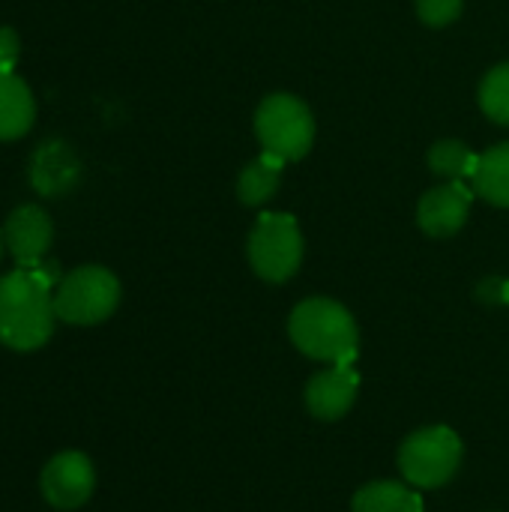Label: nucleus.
I'll return each instance as SVG.
<instances>
[{
  "label": "nucleus",
  "instance_id": "6",
  "mask_svg": "<svg viewBox=\"0 0 509 512\" xmlns=\"http://www.w3.org/2000/svg\"><path fill=\"white\" fill-rule=\"evenodd\" d=\"M252 270L267 282H288L303 261V237L288 213H264L249 234Z\"/></svg>",
  "mask_w": 509,
  "mask_h": 512
},
{
  "label": "nucleus",
  "instance_id": "14",
  "mask_svg": "<svg viewBox=\"0 0 509 512\" xmlns=\"http://www.w3.org/2000/svg\"><path fill=\"white\" fill-rule=\"evenodd\" d=\"M474 192L495 207H509V144L486 150L474 171Z\"/></svg>",
  "mask_w": 509,
  "mask_h": 512
},
{
  "label": "nucleus",
  "instance_id": "20",
  "mask_svg": "<svg viewBox=\"0 0 509 512\" xmlns=\"http://www.w3.org/2000/svg\"><path fill=\"white\" fill-rule=\"evenodd\" d=\"M3 249H6V246H3V231H0V255H3Z\"/></svg>",
  "mask_w": 509,
  "mask_h": 512
},
{
  "label": "nucleus",
  "instance_id": "4",
  "mask_svg": "<svg viewBox=\"0 0 509 512\" xmlns=\"http://www.w3.org/2000/svg\"><path fill=\"white\" fill-rule=\"evenodd\" d=\"M255 132L264 153L279 156L282 162L303 159L315 141V120L306 102L288 93H273L258 105Z\"/></svg>",
  "mask_w": 509,
  "mask_h": 512
},
{
  "label": "nucleus",
  "instance_id": "18",
  "mask_svg": "<svg viewBox=\"0 0 509 512\" xmlns=\"http://www.w3.org/2000/svg\"><path fill=\"white\" fill-rule=\"evenodd\" d=\"M417 12L429 27H447L459 18L462 0H417Z\"/></svg>",
  "mask_w": 509,
  "mask_h": 512
},
{
  "label": "nucleus",
  "instance_id": "15",
  "mask_svg": "<svg viewBox=\"0 0 509 512\" xmlns=\"http://www.w3.org/2000/svg\"><path fill=\"white\" fill-rule=\"evenodd\" d=\"M282 159L273 156V153H264L261 159H255L252 165L243 168L240 180H237V195L246 207H261L267 204L276 189H279V180H282Z\"/></svg>",
  "mask_w": 509,
  "mask_h": 512
},
{
  "label": "nucleus",
  "instance_id": "7",
  "mask_svg": "<svg viewBox=\"0 0 509 512\" xmlns=\"http://www.w3.org/2000/svg\"><path fill=\"white\" fill-rule=\"evenodd\" d=\"M96 474L84 453H60L42 471V495L57 510H75L93 495Z\"/></svg>",
  "mask_w": 509,
  "mask_h": 512
},
{
  "label": "nucleus",
  "instance_id": "21",
  "mask_svg": "<svg viewBox=\"0 0 509 512\" xmlns=\"http://www.w3.org/2000/svg\"><path fill=\"white\" fill-rule=\"evenodd\" d=\"M507 303H509V282H507Z\"/></svg>",
  "mask_w": 509,
  "mask_h": 512
},
{
  "label": "nucleus",
  "instance_id": "5",
  "mask_svg": "<svg viewBox=\"0 0 509 512\" xmlns=\"http://www.w3.org/2000/svg\"><path fill=\"white\" fill-rule=\"evenodd\" d=\"M462 465V441L447 426H429L405 438L399 450V471L417 489L447 486Z\"/></svg>",
  "mask_w": 509,
  "mask_h": 512
},
{
  "label": "nucleus",
  "instance_id": "9",
  "mask_svg": "<svg viewBox=\"0 0 509 512\" xmlns=\"http://www.w3.org/2000/svg\"><path fill=\"white\" fill-rule=\"evenodd\" d=\"M357 387L360 375L351 366H333L327 372H318L306 384V408L315 420H342L357 399Z\"/></svg>",
  "mask_w": 509,
  "mask_h": 512
},
{
  "label": "nucleus",
  "instance_id": "10",
  "mask_svg": "<svg viewBox=\"0 0 509 512\" xmlns=\"http://www.w3.org/2000/svg\"><path fill=\"white\" fill-rule=\"evenodd\" d=\"M471 210V192L462 186V180H450L447 186L429 189L420 198L417 222L429 237H453L465 225Z\"/></svg>",
  "mask_w": 509,
  "mask_h": 512
},
{
  "label": "nucleus",
  "instance_id": "8",
  "mask_svg": "<svg viewBox=\"0 0 509 512\" xmlns=\"http://www.w3.org/2000/svg\"><path fill=\"white\" fill-rule=\"evenodd\" d=\"M3 231V246L6 252L18 261V267H36L42 264L45 252L51 249L54 225L48 213L36 204H24L15 213H9Z\"/></svg>",
  "mask_w": 509,
  "mask_h": 512
},
{
  "label": "nucleus",
  "instance_id": "19",
  "mask_svg": "<svg viewBox=\"0 0 509 512\" xmlns=\"http://www.w3.org/2000/svg\"><path fill=\"white\" fill-rule=\"evenodd\" d=\"M18 51H21L18 33L12 27H0V72H12L15 69Z\"/></svg>",
  "mask_w": 509,
  "mask_h": 512
},
{
  "label": "nucleus",
  "instance_id": "11",
  "mask_svg": "<svg viewBox=\"0 0 509 512\" xmlns=\"http://www.w3.org/2000/svg\"><path fill=\"white\" fill-rule=\"evenodd\" d=\"M78 171H81V165H78L75 153L63 141H48L45 147H39L33 153L30 183L42 195H63L75 186Z\"/></svg>",
  "mask_w": 509,
  "mask_h": 512
},
{
  "label": "nucleus",
  "instance_id": "3",
  "mask_svg": "<svg viewBox=\"0 0 509 512\" xmlns=\"http://www.w3.org/2000/svg\"><path fill=\"white\" fill-rule=\"evenodd\" d=\"M120 303V282L105 267H78L54 288V312L66 324L90 327L114 315Z\"/></svg>",
  "mask_w": 509,
  "mask_h": 512
},
{
  "label": "nucleus",
  "instance_id": "12",
  "mask_svg": "<svg viewBox=\"0 0 509 512\" xmlns=\"http://www.w3.org/2000/svg\"><path fill=\"white\" fill-rule=\"evenodd\" d=\"M36 102L30 87L15 72H0V141H15L30 132Z\"/></svg>",
  "mask_w": 509,
  "mask_h": 512
},
{
  "label": "nucleus",
  "instance_id": "1",
  "mask_svg": "<svg viewBox=\"0 0 509 512\" xmlns=\"http://www.w3.org/2000/svg\"><path fill=\"white\" fill-rule=\"evenodd\" d=\"M57 267H18L0 279V342L15 351H36L54 330Z\"/></svg>",
  "mask_w": 509,
  "mask_h": 512
},
{
  "label": "nucleus",
  "instance_id": "17",
  "mask_svg": "<svg viewBox=\"0 0 509 512\" xmlns=\"http://www.w3.org/2000/svg\"><path fill=\"white\" fill-rule=\"evenodd\" d=\"M480 105L489 114V120L509 126V63L495 66L483 87H480Z\"/></svg>",
  "mask_w": 509,
  "mask_h": 512
},
{
  "label": "nucleus",
  "instance_id": "13",
  "mask_svg": "<svg viewBox=\"0 0 509 512\" xmlns=\"http://www.w3.org/2000/svg\"><path fill=\"white\" fill-rule=\"evenodd\" d=\"M351 512H423V501L417 492H411V486L381 480L363 486L354 495Z\"/></svg>",
  "mask_w": 509,
  "mask_h": 512
},
{
  "label": "nucleus",
  "instance_id": "2",
  "mask_svg": "<svg viewBox=\"0 0 509 512\" xmlns=\"http://www.w3.org/2000/svg\"><path fill=\"white\" fill-rule=\"evenodd\" d=\"M291 342L312 360L333 363V366H351L357 357L360 333L351 318V312L327 297L303 300L288 321Z\"/></svg>",
  "mask_w": 509,
  "mask_h": 512
},
{
  "label": "nucleus",
  "instance_id": "16",
  "mask_svg": "<svg viewBox=\"0 0 509 512\" xmlns=\"http://www.w3.org/2000/svg\"><path fill=\"white\" fill-rule=\"evenodd\" d=\"M480 156L462 144V141H438L429 150V165L435 174L447 177V180H462V177H474Z\"/></svg>",
  "mask_w": 509,
  "mask_h": 512
}]
</instances>
